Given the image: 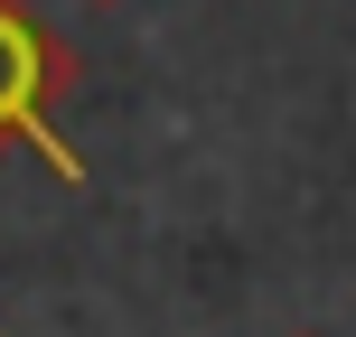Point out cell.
I'll return each instance as SVG.
<instances>
[{
	"label": "cell",
	"instance_id": "1",
	"mask_svg": "<svg viewBox=\"0 0 356 337\" xmlns=\"http://www.w3.org/2000/svg\"><path fill=\"white\" fill-rule=\"evenodd\" d=\"M85 85V56L29 10V0H0V160L10 150H38L56 178H85V150L56 131V104Z\"/></svg>",
	"mask_w": 356,
	"mask_h": 337
},
{
	"label": "cell",
	"instance_id": "2",
	"mask_svg": "<svg viewBox=\"0 0 356 337\" xmlns=\"http://www.w3.org/2000/svg\"><path fill=\"white\" fill-rule=\"evenodd\" d=\"M291 337H319V328H291Z\"/></svg>",
	"mask_w": 356,
	"mask_h": 337
},
{
	"label": "cell",
	"instance_id": "3",
	"mask_svg": "<svg viewBox=\"0 0 356 337\" xmlns=\"http://www.w3.org/2000/svg\"><path fill=\"white\" fill-rule=\"evenodd\" d=\"M94 10H113V0H94Z\"/></svg>",
	"mask_w": 356,
	"mask_h": 337
}]
</instances>
